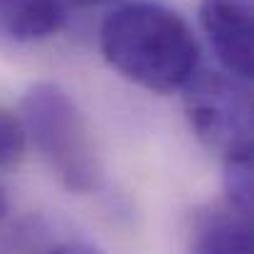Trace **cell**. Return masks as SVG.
<instances>
[{"instance_id": "6da1fadb", "label": "cell", "mask_w": 254, "mask_h": 254, "mask_svg": "<svg viewBox=\"0 0 254 254\" xmlns=\"http://www.w3.org/2000/svg\"><path fill=\"white\" fill-rule=\"evenodd\" d=\"M101 55L128 82L170 94L197 72L200 47L190 25L166 5L126 2L101 25Z\"/></svg>"}, {"instance_id": "7a4b0ae2", "label": "cell", "mask_w": 254, "mask_h": 254, "mask_svg": "<svg viewBox=\"0 0 254 254\" xmlns=\"http://www.w3.org/2000/svg\"><path fill=\"white\" fill-rule=\"evenodd\" d=\"M22 126L52 175L72 192H91L101 180L99 153L84 114L60 84L37 82L22 96Z\"/></svg>"}, {"instance_id": "3957f363", "label": "cell", "mask_w": 254, "mask_h": 254, "mask_svg": "<svg viewBox=\"0 0 254 254\" xmlns=\"http://www.w3.org/2000/svg\"><path fill=\"white\" fill-rule=\"evenodd\" d=\"M183 104L197 141L220 158L252 151L250 82L227 72H195L183 86Z\"/></svg>"}, {"instance_id": "277c9868", "label": "cell", "mask_w": 254, "mask_h": 254, "mask_svg": "<svg viewBox=\"0 0 254 254\" xmlns=\"http://www.w3.org/2000/svg\"><path fill=\"white\" fill-rule=\"evenodd\" d=\"M200 25L222 69L242 82H252L254 0H202Z\"/></svg>"}, {"instance_id": "5b68a950", "label": "cell", "mask_w": 254, "mask_h": 254, "mask_svg": "<svg viewBox=\"0 0 254 254\" xmlns=\"http://www.w3.org/2000/svg\"><path fill=\"white\" fill-rule=\"evenodd\" d=\"M188 247L202 254H247L252 250V215L232 207L227 200L190 212Z\"/></svg>"}, {"instance_id": "8992f818", "label": "cell", "mask_w": 254, "mask_h": 254, "mask_svg": "<svg viewBox=\"0 0 254 254\" xmlns=\"http://www.w3.org/2000/svg\"><path fill=\"white\" fill-rule=\"evenodd\" d=\"M67 17L64 0H0V37L40 42L55 35Z\"/></svg>"}, {"instance_id": "52a82bcc", "label": "cell", "mask_w": 254, "mask_h": 254, "mask_svg": "<svg viewBox=\"0 0 254 254\" xmlns=\"http://www.w3.org/2000/svg\"><path fill=\"white\" fill-rule=\"evenodd\" d=\"M17 247L22 250H37V252H89L94 250L91 242L72 232L60 220L47 217H30L17 230Z\"/></svg>"}, {"instance_id": "ba28073f", "label": "cell", "mask_w": 254, "mask_h": 254, "mask_svg": "<svg viewBox=\"0 0 254 254\" xmlns=\"http://www.w3.org/2000/svg\"><path fill=\"white\" fill-rule=\"evenodd\" d=\"M222 190L225 200L252 215L254 207V173H252V151H240L222 158Z\"/></svg>"}, {"instance_id": "9c48e42d", "label": "cell", "mask_w": 254, "mask_h": 254, "mask_svg": "<svg viewBox=\"0 0 254 254\" xmlns=\"http://www.w3.org/2000/svg\"><path fill=\"white\" fill-rule=\"evenodd\" d=\"M27 146L25 126L17 116L0 109V170H12L20 166Z\"/></svg>"}, {"instance_id": "30bf717a", "label": "cell", "mask_w": 254, "mask_h": 254, "mask_svg": "<svg viewBox=\"0 0 254 254\" xmlns=\"http://www.w3.org/2000/svg\"><path fill=\"white\" fill-rule=\"evenodd\" d=\"M124 0H64L67 10H91V7H106V5H116Z\"/></svg>"}, {"instance_id": "8fae6325", "label": "cell", "mask_w": 254, "mask_h": 254, "mask_svg": "<svg viewBox=\"0 0 254 254\" xmlns=\"http://www.w3.org/2000/svg\"><path fill=\"white\" fill-rule=\"evenodd\" d=\"M7 212H10V200H7L5 188L0 185V220H5V217H7Z\"/></svg>"}]
</instances>
